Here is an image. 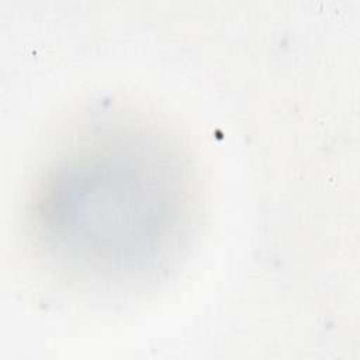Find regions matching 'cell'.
<instances>
[{
  "label": "cell",
  "mask_w": 360,
  "mask_h": 360,
  "mask_svg": "<svg viewBox=\"0 0 360 360\" xmlns=\"http://www.w3.org/2000/svg\"><path fill=\"white\" fill-rule=\"evenodd\" d=\"M122 158L84 156L83 160L69 162L60 167L55 187H58L56 204L58 217L69 219V228L79 226L82 231L101 210L103 215L86 238L90 235L97 239L103 224L101 235L105 238L104 248L112 238L111 226L115 225L117 238H124V226L128 238L145 236L143 226L158 225L152 221L158 212V186L156 177L149 169H136L129 163L128 169L121 163ZM132 162V160H131ZM75 228V229H76Z\"/></svg>",
  "instance_id": "6da1fadb"
}]
</instances>
